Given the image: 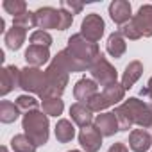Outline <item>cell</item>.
Here are the masks:
<instances>
[{"mask_svg": "<svg viewBox=\"0 0 152 152\" xmlns=\"http://www.w3.org/2000/svg\"><path fill=\"white\" fill-rule=\"evenodd\" d=\"M34 18H36V27L38 31H48V29H57L61 31L63 25V18H61V9H54V7H39L34 11Z\"/></svg>", "mask_w": 152, "mask_h": 152, "instance_id": "obj_9", "label": "cell"}, {"mask_svg": "<svg viewBox=\"0 0 152 152\" xmlns=\"http://www.w3.org/2000/svg\"><path fill=\"white\" fill-rule=\"evenodd\" d=\"M73 136H75V127H73V124H72L70 120H66V118H61V120L56 124V140H57L59 143H68V141L73 140Z\"/></svg>", "mask_w": 152, "mask_h": 152, "instance_id": "obj_22", "label": "cell"}, {"mask_svg": "<svg viewBox=\"0 0 152 152\" xmlns=\"http://www.w3.org/2000/svg\"><path fill=\"white\" fill-rule=\"evenodd\" d=\"M20 88L27 93H36L39 95V99L45 95L47 90V77L45 72L39 68H32V66H25L22 70V79H20Z\"/></svg>", "mask_w": 152, "mask_h": 152, "instance_id": "obj_7", "label": "cell"}, {"mask_svg": "<svg viewBox=\"0 0 152 152\" xmlns=\"http://www.w3.org/2000/svg\"><path fill=\"white\" fill-rule=\"evenodd\" d=\"M50 59V52L47 47H38V45H29V48L25 50V61L27 66L32 68H39L45 63H48Z\"/></svg>", "mask_w": 152, "mask_h": 152, "instance_id": "obj_18", "label": "cell"}, {"mask_svg": "<svg viewBox=\"0 0 152 152\" xmlns=\"http://www.w3.org/2000/svg\"><path fill=\"white\" fill-rule=\"evenodd\" d=\"M109 16L116 25L124 27L132 20V7L127 0H115L109 4Z\"/></svg>", "mask_w": 152, "mask_h": 152, "instance_id": "obj_14", "label": "cell"}, {"mask_svg": "<svg viewBox=\"0 0 152 152\" xmlns=\"http://www.w3.org/2000/svg\"><path fill=\"white\" fill-rule=\"evenodd\" d=\"M120 32L127 39H140V38H150L152 36V4H145L138 9V13L132 16L129 23L120 27Z\"/></svg>", "mask_w": 152, "mask_h": 152, "instance_id": "obj_1", "label": "cell"}, {"mask_svg": "<svg viewBox=\"0 0 152 152\" xmlns=\"http://www.w3.org/2000/svg\"><path fill=\"white\" fill-rule=\"evenodd\" d=\"M61 7L66 9V11L72 13V15H77V13L83 11V4H81V2H73V0H63V2H61Z\"/></svg>", "mask_w": 152, "mask_h": 152, "instance_id": "obj_30", "label": "cell"}, {"mask_svg": "<svg viewBox=\"0 0 152 152\" xmlns=\"http://www.w3.org/2000/svg\"><path fill=\"white\" fill-rule=\"evenodd\" d=\"M31 45H38V47H50L52 45V36L47 31H34L31 34Z\"/></svg>", "mask_w": 152, "mask_h": 152, "instance_id": "obj_29", "label": "cell"}, {"mask_svg": "<svg viewBox=\"0 0 152 152\" xmlns=\"http://www.w3.org/2000/svg\"><path fill=\"white\" fill-rule=\"evenodd\" d=\"M66 48L70 50V54L77 59L83 66H86V70H90V66H91V64L99 59V56L102 54L100 48H99V45H97V43H91V41H88V39H84L81 32H79V34H72V36L68 38V47H66Z\"/></svg>", "mask_w": 152, "mask_h": 152, "instance_id": "obj_4", "label": "cell"}, {"mask_svg": "<svg viewBox=\"0 0 152 152\" xmlns=\"http://www.w3.org/2000/svg\"><path fill=\"white\" fill-rule=\"evenodd\" d=\"M70 116H72V120L77 124L81 129L90 127L95 122L93 120V111L86 104H81V102H75V104L70 106Z\"/></svg>", "mask_w": 152, "mask_h": 152, "instance_id": "obj_16", "label": "cell"}, {"mask_svg": "<svg viewBox=\"0 0 152 152\" xmlns=\"http://www.w3.org/2000/svg\"><path fill=\"white\" fill-rule=\"evenodd\" d=\"M107 152H129V148L125 143H113Z\"/></svg>", "mask_w": 152, "mask_h": 152, "instance_id": "obj_32", "label": "cell"}, {"mask_svg": "<svg viewBox=\"0 0 152 152\" xmlns=\"http://www.w3.org/2000/svg\"><path fill=\"white\" fill-rule=\"evenodd\" d=\"M48 127H50L48 116L43 111L34 109L23 115V120H22L23 134H27L36 147H41L48 141Z\"/></svg>", "mask_w": 152, "mask_h": 152, "instance_id": "obj_2", "label": "cell"}, {"mask_svg": "<svg viewBox=\"0 0 152 152\" xmlns=\"http://www.w3.org/2000/svg\"><path fill=\"white\" fill-rule=\"evenodd\" d=\"M11 148L15 152H36V145L27 134H15L11 140Z\"/></svg>", "mask_w": 152, "mask_h": 152, "instance_id": "obj_24", "label": "cell"}, {"mask_svg": "<svg viewBox=\"0 0 152 152\" xmlns=\"http://www.w3.org/2000/svg\"><path fill=\"white\" fill-rule=\"evenodd\" d=\"M97 93H99V84L93 79H88V77L79 79L77 83H75V86H73V97L81 104L90 102Z\"/></svg>", "mask_w": 152, "mask_h": 152, "instance_id": "obj_12", "label": "cell"}, {"mask_svg": "<svg viewBox=\"0 0 152 152\" xmlns=\"http://www.w3.org/2000/svg\"><path fill=\"white\" fill-rule=\"evenodd\" d=\"M152 147V136L145 129H134L129 134V148L132 152H147Z\"/></svg>", "mask_w": 152, "mask_h": 152, "instance_id": "obj_17", "label": "cell"}, {"mask_svg": "<svg viewBox=\"0 0 152 152\" xmlns=\"http://www.w3.org/2000/svg\"><path fill=\"white\" fill-rule=\"evenodd\" d=\"M20 79H22V70L20 68H16L15 64L4 66L0 70V95L6 97L15 88H20Z\"/></svg>", "mask_w": 152, "mask_h": 152, "instance_id": "obj_11", "label": "cell"}, {"mask_svg": "<svg viewBox=\"0 0 152 152\" xmlns=\"http://www.w3.org/2000/svg\"><path fill=\"white\" fill-rule=\"evenodd\" d=\"M93 125L99 129V132H100L102 136H107V138H109V136H115V132L120 131L118 118H116L115 113H100V115L95 118Z\"/></svg>", "mask_w": 152, "mask_h": 152, "instance_id": "obj_15", "label": "cell"}, {"mask_svg": "<svg viewBox=\"0 0 152 152\" xmlns=\"http://www.w3.org/2000/svg\"><path fill=\"white\" fill-rule=\"evenodd\" d=\"M104 29H106V23H104L102 16L97 15V13L86 15V18L81 23V34H83V38L88 39V41H91V43L100 41V38L104 36Z\"/></svg>", "mask_w": 152, "mask_h": 152, "instance_id": "obj_10", "label": "cell"}, {"mask_svg": "<svg viewBox=\"0 0 152 152\" xmlns=\"http://www.w3.org/2000/svg\"><path fill=\"white\" fill-rule=\"evenodd\" d=\"M16 106H18V109L22 113H29V111L38 109V100L32 95H20L16 99Z\"/></svg>", "mask_w": 152, "mask_h": 152, "instance_id": "obj_27", "label": "cell"}, {"mask_svg": "<svg viewBox=\"0 0 152 152\" xmlns=\"http://www.w3.org/2000/svg\"><path fill=\"white\" fill-rule=\"evenodd\" d=\"M90 73H91V79L99 86H102V88H106L109 84H115L116 83V77H118L115 66L104 57V54H100L99 59L90 66Z\"/></svg>", "mask_w": 152, "mask_h": 152, "instance_id": "obj_8", "label": "cell"}, {"mask_svg": "<svg viewBox=\"0 0 152 152\" xmlns=\"http://www.w3.org/2000/svg\"><path fill=\"white\" fill-rule=\"evenodd\" d=\"M124 97H125L124 86L118 84V83H115V84L106 86L100 93H97L90 102H86V106H88L93 113H95V111H104V109H107V107L118 104L120 100H124Z\"/></svg>", "mask_w": 152, "mask_h": 152, "instance_id": "obj_5", "label": "cell"}, {"mask_svg": "<svg viewBox=\"0 0 152 152\" xmlns=\"http://www.w3.org/2000/svg\"><path fill=\"white\" fill-rule=\"evenodd\" d=\"M122 106L125 107L132 125H138L141 129L152 127V109H150V104H145L143 100H140L136 97H131Z\"/></svg>", "mask_w": 152, "mask_h": 152, "instance_id": "obj_6", "label": "cell"}, {"mask_svg": "<svg viewBox=\"0 0 152 152\" xmlns=\"http://www.w3.org/2000/svg\"><path fill=\"white\" fill-rule=\"evenodd\" d=\"M79 143L86 152H99L102 147V134L95 125L84 127L79 132Z\"/></svg>", "mask_w": 152, "mask_h": 152, "instance_id": "obj_13", "label": "cell"}, {"mask_svg": "<svg viewBox=\"0 0 152 152\" xmlns=\"http://www.w3.org/2000/svg\"><path fill=\"white\" fill-rule=\"evenodd\" d=\"M20 113L22 111L18 109L16 104H13L9 100H2V102H0V122H2V124H13V122H16L18 116H20Z\"/></svg>", "mask_w": 152, "mask_h": 152, "instance_id": "obj_23", "label": "cell"}, {"mask_svg": "<svg viewBox=\"0 0 152 152\" xmlns=\"http://www.w3.org/2000/svg\"><path fill=\"white\" fill-rule=\"evenodd\" d=\"M2 7H4L9 15H13V18H16V16H20V15L27 13V4L23 2V0H4Z\"/></svg>", "mask_w": 152, "mask_h": 152, "instance_id": "obj_26", "label": "cell"}, {"mask_svg": "<svg viewBox=\"0 0 152 152\" xmlns=\"http://www.w3.org/2000/svg\"><path fill=\"white\" fill-rule=\"evenodd\" d=\"M0 152H9V150H7V147H2V150H0Z\"/></svg>", "mask_w": 152, "mask_h": 152, "instance_id": "obj_34", "label": "cell"}, {"mask_svg": "<svg viewBox=\"0 0 152 152\" xmlns=\"http://www.w3.org/2000/svg\"><path fill=\"white\" fill-rule=\"evenodd\" d=\"M141 75H143V64H141V61H131L125 66V70H124L122 83L120 84L124 86V90H131L140 81Z\"/></svg>", "mask_w": 152, "mask_h": 152, "instance_id": "obj_19", "label": "cell"}, {"mask_svg": "<svg viewBox=\"0 0 152 152\" xmlns=\"http://www.w3.org/2000/svg\"><path fill=\"white\" fill-rule=\"evenodd\" d=\"M68 152H81V150H68Z\"/></svg>", "mask_w": 152, "mask_h": 152, "instance_id": "obj_35", "label": "cell"}, {"mask_svg": "<svg viewBox=\"0 0 152 152\" xmlns=\"http://www.w3.org/2000/svg\"><path fill=\"white\" fill-rule=\"evenodd\" d=\"M13 25L15 27H22V29H31V27H36V18H34V13H31V11H27V13H23V15H20V16H16V18H13Z\"/></svg>", "mask_w": 152, "mask_h": 152, "instance_id": "obj_28", "label": "cell"}, {"mask_svg": "<svg viewBox=\"0 0 152 152\" xmlns=\"http://www.w3.org/2000/svg\"><path fill=\"white\" fill-rule=\"evenodd\" d=\"M45 77H47V90H45V95L41 97V100H45V99H56V97L63 95V91L68 86L70 72L56 57H52L48 68L45 70Z\"/></svg>", "mask_w": 152, "mask_h": 152, "instance_id": "obj_3", "label": "cell"}, {"mask_svg": "<svg viewBox=\"0 0 152 152\" xmlns=\"http://www.w3.org/2000/svg\"><path fill=\"white\" fill-rule=\"evenodd\" d=\"M4 27H6V22L4 18H0V32H4Z\"/></svg>", "mask_w": 152, "mask_h": 152, "instance_id": "obj_33", "label": "cell"}, {"mask_svg": "<svg viewBox=\"0 0 152 152\" xmlns=\"http://www.w3.org/2000/svg\"><path fill=\"white\" fill-rule=\"evenodd\" d=\"M106 50H107L109 56H113V57H116V59L122 57V56L125 54V50H127V43H125V38L122 36L120 31L109 34L107 43H106Z\"/></svg>", "mask_w": 152, "mask_h": 152, "instance_id": "obj_20", "label": "cell"}, {"mask_svg": "<svg viewBox=\"0 0 152 152\" xmlns=\"http://www.w3.org/2000/svg\"><path fill=\"white\" fill-rule=\"evenodd\" d=\"M41 107H43V113H45L47 116H59V115H63L64 102L61 100V97L45 99V100L41 102Z\"/></svg>", "mask_w": 152, "mask_h": 152, "instance_id": "obj_25", "label": "cell"}, {"mask_svg": "<svg viewBox=\"0 0 152 152\" xmlns=\"http://www.w3.org/2000/svg\"><path fill=\"white\" fill-rule=\"evenodd\" d=\"M150 109H152V104H150Z\"/></svg>", "mask_w": 152, "mask_h": 152, "instance_id": "obj_36", "label": "cell"}, {"mask_svg": "<svg viewBox=\"0 0 152 152\" xmlns=\"http://www.w3.org/2000/svg\"><path fill=\"white\" fill-rule=\"evenodd\" d=\"M25 38H27V31L22 29V27H15V25H13V27L6 32V36H4V43H6V47L11 48V50H20L22 45L25 43Z\"/></svg>", "mask_w": 152, "mask_h": 152, "instance_id": "obj_21", "label": "cell"}, {"mask_svg": "<svg viewBox=\"0 0 152 152\" xmlns=\"http://www.w3.org/2000/svg\"><path fill=\"white\" fill-rule=\"evenodd\" d=\"M140 95H141V97H147L148 100H152V77L148 79V83H147V86H145V88H141V91H140Z\"/></svg>", "mask_w": 152, "mask_h": 152, "instance_id": "obj_31", "label": "cell"}]
</instances>
